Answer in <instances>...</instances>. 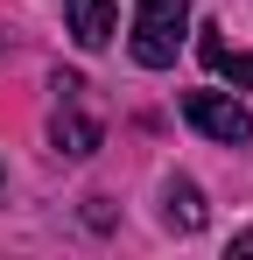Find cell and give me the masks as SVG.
Masks as SVG:
<instances>
[{
	"mask_svg": "<svg viewBox=\"0 0 253 260\" xmlns=\"http://www.w3.org/2000/svg\"><path fill=\"white\" fill-rule=\"evenodd\" d=\"M183 28H190V0H141V14H134V63L141 71H169L176 49H183Z\"/></svg>",
	"mask_w": 253,
	"mask_h": 260,
	"instance_id": "1",
	"label": "cell"
},
{
	"mask_svg": "<svg viewBox=\"0 0 253 260\" xmlns=\"http://www.w3.org/2000/svg\"><path fill=\"white\" fill-rule=\"evenodd\" d=\"M183 120L197 134H211V141H225V148H246L253 141V120L239 99H218V91H183Z\"/></svg>",
	"mask_w": 253,
	"mask_h": 260,
	"instance_id": "2",
	"label": "cell"
},
{
	"mask_svg": "<svg viewBox=\"0 0 253 260\" xmlns=\"http://www.w3.org/2000/svg\"><path fill=\"white\" fill-rule=\"evenodd\" d=\"M56 120H49V134H56V148L64 155H99V120L84 113V85L78 78H56Z\"/></svg>",
	"mask_w": 253,
	"mask_h": 260,
	"instance_id": "3",
	"label": "cell"
},
{
	"mask_svg": "<svg viewBox=\"0 0 253 260\" xmlns=\"http://www.w3.org/2000/svg\"><path fill=\"white\" fill-rule=\"evenodd\" d=\"M64 21L84 49H106L113 43V0H64Z\"/></svg>",
	"mask_w": 253,
	"mask_h": 260,
	"instance_id": "4",
	"label": "cell"
},
{
	"mask_svg": "<svg viewBox=\"0 0 253 260\" xmlns=\"http://www.w3.org/2000/svg\"><path fill=\"white\" fill-rule=\"evenodd\" d=\"M197 49H204V63L218 71V78H232V85H246V91H253V56L225 49V43H218V28H204V43H197Z\"/></svg>",
	"mask_w": 253,
	"mask_h": 260,
	"instance_id": "5",
	"label": "cell"
},
{
	"mask_svg": "<svg viewBox=\"0 0 253 260\" xmlns=\"http://www.w3.org/2000/svg\"><path fill=\"white\" fill-rule=\"evenodd\" d=\"M169 225H183V232L204 225V197H197V183H169Z\"/></svg>",
	"mask_w": 253,
	"mask_h": 260,
	"instance_id": "6",
	"label": "cell"
}]
</instances>
